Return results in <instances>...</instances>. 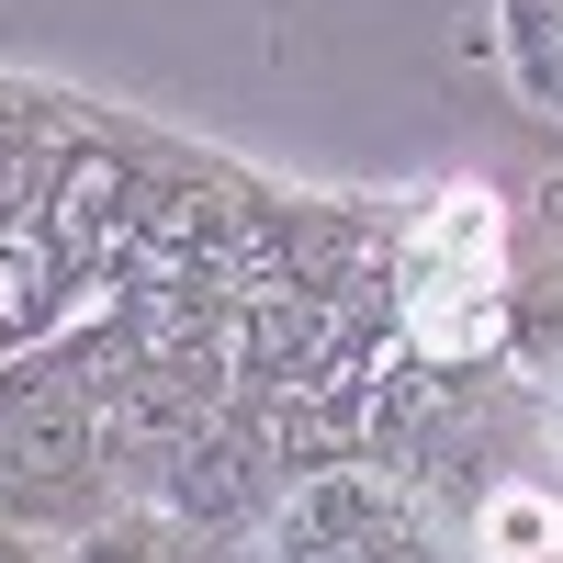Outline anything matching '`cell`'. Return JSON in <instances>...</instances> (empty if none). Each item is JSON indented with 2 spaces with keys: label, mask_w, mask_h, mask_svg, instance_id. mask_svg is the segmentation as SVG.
I'll list each match as a JSON object with an SVG mask.
<instances>
[{
  "label": "cell",
  "mask_w": 563,
  "mask_h": 563,
  "mask_svg": "<svg viewBox=\"0 0 563 563\" xmlns=\"http://www.w3.org/2000/svg\"><path fill=\"white\" fill-rule=\"evenodd\" d=\"M113 462H102V406L68 384L57 350L0 361V519L34 541H79L113 519Z\"/></svg>",
  "instance_id": "1"
},
{
  "label": "cell",
  "mask_w": 563,
  "mask_h": 563,
  "mask_svg": "<svg viewBox=\"0 0 563 563\" xmlns=\"http://www.w3.org/2000/svg\"><path fill=\"white\" fill-rule=\"evenodd\" d=\"M282 496H294V485H282V462H271V429H260L238 395H225L203 429L169 451V474H158L147 507H169V519L192 530L203 552H225V541H271Z\"/></svg>",
  "instance_id": "2"
},
{
  "label": "cell",
  "mask_w": 563,
  "mask_h": 563,
  "mask_svg": "<svg viewBox=\"0 0 563 563\" xmlns=\"http://www.w3.org/2000/svg\"><path fill=\"white\" fill-rule=\"evenodd\" d=\"M496 57L530 113H563V0H496Z\"/></svg>",
  "instance_id": "3"
},
{
  "label": "cell",
  "mask_w": 563,
  "mask_h": 563,
  "mask_svg": "<svg viewBox=\"0 0 563 563\" xmlns=\"http://www.w3.org/2000/svg\"><path fill=\"white\" fill-rule=\"evenodd\" d=\"M68 563H214V552L180 530L169 507H135V496H124L102 530H79V541H68Z\"/></svg>",
  "instance_id": "4"
},
{
  "label": "cell",
  "mask_w": 563,
  "mask_h": 563,
  "mask_svg": "<svg viewBox=\"0 0 563 563\" xmlns=\"http://www.w3.org/2000/svg\"><path fill=\"white\" fill-rule=\"evenodd\" d=\"M316 563H451V541H440V530L406 507V519H384L372 541H350V552H316Z\"/></svg>",
  "instance_id": "5"
},
{
  "label": "cell",
  "mask_w": 563,
  "mask_h": 563,
  "mask_svg": "<svg viewBox=\"0 0 563 563\" xmlns=\"http://www.w3.org/2000/svg\"><path fill=\"white\" fill-rule=\"evenodd\" d=\"M0 563H45V552H34V530H12V519H0Z\"/></svg>",
  "instance_id": "6"
},
{
  "label": "cell",
  "mask_w": 563,
  "mask_h": 563,
  "mask_svg": "<svg viewBox=\"0 0 563 563\" xmlns=\"http://www.w3.org/2000/svg\"><path fill=\"white\" fill-rule=\"evenodd\" d=\"M552 563H563V552H552Z\"/></svg>",
  "instance_id": "7"
}]
</instances>
